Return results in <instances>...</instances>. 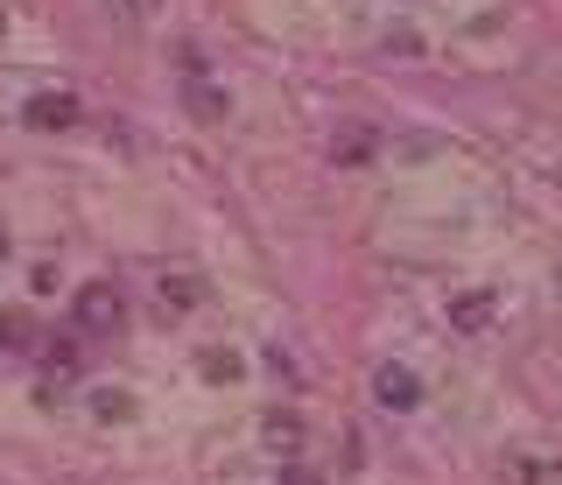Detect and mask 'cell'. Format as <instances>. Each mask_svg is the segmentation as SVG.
Segmentation results:
<instances>
[{"mask_svg": "<svg viewBox=\"0 0 562 485\" xmlns=\"http://www.w3.org/2000/svg\"><path fill=\"white\" fill-rule=\"evenodd\" d=\"M70 317H78V331H120V317H127V303H120L113 282H85L78 303H70Z\"/></svg>", "mask_w": 562, "mask_h": 485, "instance_id": "cell-1", "label": "cell"}, {"mask_svg": "<svg viewBox=\"0 0 562 485\" xmlns=\"http://www.w3.org/2000/svg\"><path fill=\"white\" fill-rule=\"evenodd\" d=\"M22 120H29L35 134H49V127H70V120H78V99H70V92H35L29 106H22Z\"/></svg>", "mask_w": 562, "mask_h": 485, "instance_id": "cell-2", "label": "cell"}, {"mask_svg": "<svg viewBox=\"0 0 562 485\" xmlns=\"http://www.w3.org/2000/svg\"><path fill=\"white\" fill-rule=\"evenodd\" d=\"M373 394H380V408H394V415H408V408L422 402V380H415L408 366H380V380H373Z\"/></svg>", "mask_w": 562, "mask_h": 485, "instance_id": "cell-3", "label": "cell"}, {"mask_svg": "<svg viewBox=\"0 0 562 485\" xmlns=\"http://www.w3.org/2000/svg\"><path fill=\"white\" fill-rule=\"evenodd\" d=\"M373 148H380V134H373V127H338V134H330V162H345V169L373 162Z\"/></svg>", "mask_w": 562, "mask_h": 485, "instance_id": "cell-4", "label": "cell"}, {"mask_svg": "<svg viewBox=\"0 0 562 485\" xmlns=\"http://www.w3.org/2000/svg\"><path fill=\"white\" fill-rule=\"evenodd\" d=\"M450 324H457V331H485V324H492V296H485V289H464V296L450 303Z\"/></svg>", "mask_w": 562, "mask_h": 485, "instance_id": "cell-5", "label": "cell"}, {"mask_svg": "<svg viewBox=\"0 0 562 485\" xmlns=\"http://www.w3.org/2000/svg\"><path fill=\"white\" fill-rule=\"evenodd\" d=\"M190 303H198V282H190V274L162 282V309H190Z\"/></svg>", "mask_w": 562, "mask_h": 485, "instance_id": "cell-6", "label": "cell"}, {"mask_svg": "<svg viewBox=\"0 0 562 485\" xmlns=\"http://www.w3.org/2000/svg\"><path fill=\"white\" fill-rule=\"evenodd\" d=\"M190 113H198V120H218V113H225V99L211 92V84H190Z\"/></svg>", "mask_w": 562, "mask_h": 485, "instance_id": "cell-7", "label": "cell"}, {"mask_svg": "<svg viewBox=\"0 0 562 485\" xmlns=\"http://www.w3.org/2000/svg\"><path fill=\"white\" fill-rule=\"evenodd\" d=\"M43 366H49V373H70V366H78V345H70V338H57V345L43 352Z\"/></svg>", "mask_w": 562, "mask_h": 485, "instance_id": "cell-8", "label": "cell"}, {"mask_svg": "<svg viewBox=\"0 0 562 485\" xmlns=\"http://www.w3.org/2000/svg\"><path fill=\"white\" fill-rule=\"evenodd\" d=\"M204 380H239V359L233 352H204Z\"/></svg>", "mask_w": 562, "mask_h": 485, "instance_id": "cell-9", "label": "cell"}, {"mask_svg": "<svg viewBox=\"0 0 562 485\" xmlns=\"http://www.w3.org/2000/svg\"><path fill=\"white\" fill-rule=\"evenodd\" d=\"M268 443H274V450H295V443H303V429H295V422H281V415H274V422H268Z\"/></svg>", "mask_w": 562, "mask_h": 485, "instance_id": "cell-10", "label": "cell"}, {"mask_svg": "<svg viewBox=\"0 0 562 485\" xmlns=\"http://www.w3.org/2000/svg\"><path fill=\"white\" fill-rule=\"evenodd\" d=\"M8 345H14V317H0V352H8Z\"/></svg>", "mask_w": 562, "mask_h": 485, "instance_id": "cell-11", "label": "cell"}, {"mask_svg": "<svg viewBox=\"0 0 562 485\" xmlns=\"http://www.w3.org/2000/svg\"><path fill=\"white\" fill-rule=\"evenodd\" d=\"M289 485H324V478H316V472H289Z\"/></svg>", "mask_w": 562, "mask_h": 485, "instance_id": "cell-12", "label": "cell"}, {"mask_svg": "<svg viewBox=\"0 0 562 485\" xmlns=\"http://www.w3.org/2000/svg\"><path fill=\"white\" fill-rule=\"evenodd\" d=\"M0 261H8V225H0Z\"/></svg>", "mask_w": 562, "mask_h": 485, "instance_id": "cell-13", "label": "cell"}, {"mask_svg": "<svg viewBox=\"0 0 562 485\" xmlns=\"http://www.w3.org/2000/svg\"><path fill=\"white\" fill-rule=\"evenodd\" d=\"M0 36H8V14H0Z\"/></svg>", "mask_w": 562, "mask_h": 485, "instance_id": "cell-14", "label": "cell"}]
</instances>
